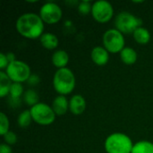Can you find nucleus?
<instances>
[{"instance_id":"28","label":"nucleus","mask_w":153,"mask_h":153,"mask_svg":"<svg viewBox=\"0 0 153 153\" xmlns=\"http://www.w3.org/2000/svg\"><path fill=\"white\" fill-rule=\"evenodd\" d=\"M6 57H7L9 63H12V62L15 61V56H14V54H13V53H7V54H6Z\"/></svg>"},{"instance_id":"11","label":"nucleus","mask_w":153,"mask_h":153,"mask_svg":"<svg viewBox=\"0 0 153 153\" xmlns=\"http://www.w3.org/2000/svg\"><path fill=\"white\" fill-rule=\"evenodd\" d=\"M91 57L92 61L100 66L107 65L109 60L108 51L103 47H95L91 53Z\"/></svg>"},{"instance_id":"10","label":"nucleus","mask_w":153,"mask_h":153,"mask_svg":"<svg viewBox=\"0 0 153 153\" xmlns=\"http://www.w3.org/2000/svg\"><path fill=\"white\" fill-rule=\"evenodd\" d=\"M86 109V100L79 94L74 95L69 100V110L75 116L82 114Z\"/></svg>"},{"instance_id":"22","label":"nucleus","mask_w":153,"mask_h":153,"mask_svg":"<svg viewBox=\"0 0 153 153\" xmlns=\"http://www.w3.org/2000/svg\"><path fill=\"white\" fill-rule=\"evenodd\" d=\"M9 119L6 115L3 112L0 113V134L4 136L7 132H9Z\"/></svg>"},{"instance_id":"20","label":"nucleus","mask_w":153,"mask_h":153,"mask_svg":"<svg viewBox=\"0 0 153 153\" xmlns=\"http://www.w3.org/2000/svg\"><path fill=\"white\" fill-rule=\"evenodd\" d=\"M23 101L27 105L33 107L39 103V95L34 90H27L23 93Z\"/></svg>"},{"instance_id":"21","label":"nucleus","mask_w":153,"mask_h":153,"mask_svg":"<svg viewBox=\"0 0 153 153\" xmlns=\"http://www.w3.org/2000/svg\"><path fill=\"white\" fill-rule=\"evenodd\" d=\"M32 120V117H31V114H30V110H24L22 111L19 116H18V118H17V122H18V125L20 127H27L30 125Z\"/></svg>"},{"instance_id":"4","label":"nucleus","mask_w":153,"mask_h":153,"mask_svg":"<svg viewBox=\"0 0 153 153\" xmlns=\"http://www.w3.org/2000/svg\"><path fill=\"white\" fill-rule=\"evenodd\" d=\"M115 26L123 34L134 33L142 26V20L129 12H121L115 18Z\"/></svg>"},{"instance_id":"24","label":"nucleus","mask_w":153,"mask_h":153,"mask_svg":"<svg viewBox=\"0 0 153 153\" xmlns=\"http://www.w3.org/2000/svg\"><path fill=\"white\" fill-rule=\"evenodd\" d=\"M4 141L8 145H13L17 143V135L13 132L9 131L4 135Z\"/></svg>"},{"instance_id":"16","label":"nucleus","mask_w":153,"mask_h":153,"mask_svg":"<svg viewBox=\"0 0 153 153\" xmlns=\"http://www.w3.org/2000/svg\"><path fill=\"white\" fill-rule=\"evenodd\" d=\"M133 37L134 40L141 45H146L151 40L150 31L146 28L142 26L134 30V32L133 33Z\"/></svg>"},{"instance_id":"2","label":"nucleus","mask_w":153,"mask_h":153,"mask_svg":"<svg viewBox=\"0 0 153 153\" xmlns=\"http://www.w3.org/2000/svg\"><path fill=\"white\" fill-rule=\"evenodd\" d=\"M53 86L59 95L70 94L75 87V77L72 70L67 67L58 69L54 74Z\"/></svg>"},{"instance_id":"26","label":"nucleus","mask_w":153,"mask_h":153,"mask_svg":"<svg viewBox=\"0 0 153 153\" xmlns=\"http://www.w3.org/2000/svg\"><path fill=\"white\" fill-rule=\"evenodd\" d=\"M39 81H40V79H39V77L37 74H31V75L30 76V78L28 79L27 82H28V84H30V86H35V85L39 84Z\"/></svg>"},{"instance_id":"14","label":"nucleus","mask_w":153,"mask_h":153,"mask_svg":"<svg viewBox=\"0 0 153 153\" xmlns=\"http://www.w3.org/2000/svg\"><path fill=\"white\" fill-rule=\"evenodd\" d=\"M39 39H40V43H41L42 47L47 49H49V50L55 49L58 46V39L53 33H50V32L44 33L40 37Z\"/></svg>"},{"instance_id":"5","label":"nucleus","mask_w":153,"mask_h":153,"mask_svg":"<svg viewBox=\"0 0 153 153\" xmlns=\"http://www.w3.org/2000/svg\"><path fill=\"white\" fill-rule=\"evenodd\" d=\"M30 111L32 120L40 126L51 125L56 119V114L52 107L45 103L39 102L35 106L31 107Z\"/></svg>"},{"instance_id":"15","label":"nucleus","mask_w":153,"mask_h":153,"mask_svg":"<svg viewBox=\"0 0 153 153\" xmlns=\"http://www.w3.org/2000/svg\"><path fill=\"white\" fill-rule=\"evenodd\" d=\"M120 58L122 62L127 65H134L137 60V53L133 48H125L120 52Z\"/></svg>"},{"instance_id":"1","label":"nucleus","mask_w":153,"mask_h":153,"mask_svg":"<svg viewBox=\"0 0 153 153\" xmlns=\"http://www.w3.org/2000/svg\"><path fill=\"white\" fill-rule=\"evenodd\" d=\"M16 30L24 38L30 39H40L44 34V22L39 14L26 13L22 14L16 21Z\"/></svg>"},{"instance_id":"23","label":"nucleus","mask_w":153,"mask_h":153,"mask_svg":"<svg viewBox=\"0 0 153 153\" xmlns=\"http://www.w3.org/2000/svg\"><path fill=\"white\" fill-rule=\"evenodd\" d=\"M91 9H92V4L89 1H82L78 6V11L82 15H86L90 13H91Z\"/></svg>"},{"instance_id":"19","label":"nucleus","mask_w":153,"mask_h":153,"mask_svg":"<svg viewBox=\"0 0 153 153\" xmlns=\"http://www.w3.org/2000/svg\"><path fill=\"white\" fill-rule=\"evenodd\" d=\"M23 93V88L22 86L21 83H17V82H13L11 89H10V100L14 102V106H16V102L19 104L20 103V98L22 96V94Z\"/></svg>"},{"instance_id":"12","label":"nucleus","mask_w":153,"mask_h":153,"mask_svg":"<svg viewBox=\"0 0 153 153\" xmlns=\"http://www.w3.org/2000/svg\"><path fill=\"white\" fill-rule=\"evenodd\" d=\"M52 108L56 116H63L69 109V101L67 100L65 96L58 95L53 100Z\"/></svg>"},{"instance_id":"9","label":"nucleus","mask_w":153,"mask_h":153,"mask_svg":"<svg viewBox=\"0 0 153 153\" xmlns=\"http://www.w3.org/2000/svg\"><path fill=\"white\" fill-rule=\"evenodd\" d=\"M39 16L45 23L55 24L62 18V9L56 3L48 2L40 7Z\"/></svg>"},{"instance_id":"25","label":"nucleus","mask_w":153,"mask_h":153,"mask_svg":"<svg viewBox=\"0 0 153 153\" xmlns=\"http://www.w3.org/2000/svg\"><path fill=\"white\" fill-rule=\"evenodd\" d=\"M9 61L6 57V55L4 54V53H1L0 54V69L1 70H4V69H6L7 66L9 65Z\"/></svg>"},{"instance_id":"6","label":"nucleus","mask_w":153,"mask_h":153,"mask_svg":"<svg viewBox=\"0 0 153 153\" xmlns=\"http://www.w3.org/2000/svg\"><path fill=\"white\" fill-rule=\"evenodd\" d=\"M5 73L13 82L17 83L27 82L31 75L30 66L26 63L20 60H15L10 63Z\"/></svg>"},{"instance_id":"27","label":"nucleus","mask_w":153,"mask_h":153,"mask_svg":"<svg viewBox=\"0 0 153 153\" xmlns=\"http://www.w3.org/2000/svg\"><path fill=\"white\" fill-rule=\"evenodd\" d=\"M0 153H13L12 148L6 143H2L0 145Z\"/></svg>"},{"instance_id":"17","label":"nucleus","mask_w":153,"mask_h":153,"mask_svg":"<svg viewBox=\"0 0 153 153\" xmlns=\"http://www.w3.org/2000/svg\"><path fill=\"white\" fill-rule=\"evenodd\" d=\"M12 84L13 82L8 77L6 73L1 71L0 72V97L1 98H4L9 94Z\"/></svg>"},{"instance_id":"18","label":"nucleus","mask_w":153,"mask_h":153,"mask_svg":"<svg viewBox=\"0 0 153 153\" xmlns=\"http://www.w3.org/2000/svg\"><path fill=\"white\" fill-rule=\"evenodd\" d=\"M131 153H153V143L149 141H140L134 144Z\"/></svg>"},{"instance_id":"13","label":"nucleus","mask_w":153,"mask_h":153,"mask_svg":"<svg viewBox=\"0 0 153 153\" xmlns=\"http://www.w3.org/2000/svg\"><path fill=\"white\" fill-rule=\"evenodd\" d=\"M69 62V56L65 50H56L52 55V64L58 69L65 68Z\"/></svg>"},{"instance_id":"8","label":"nucleus","mask_w":153,"mask_h":153,"mask_svg":"<svg viewBox=\"0 0 153 153\" xmlns=\"http://www.w3.org/2000/svg\"><path fill=\"white\" fill-rule=\"evenodd\" d=\"M91 15L96 22L100 23H106L113 18V6L109 2L105 0L96 1L92 4Z\"/></svg>"},{"instance_id":"3","label":"nucleus","mask_w":153,"mask_h":153,"mask_svg":"<svg viewBox=\"0 0 153 153\" xmlns=\"http://www.w3.org/2000/svg\"><path fill=\"white\" fill-rule=\"evenodd\" d=\"M107 153H131L134 144L131 138L122 133H114L105 141Z\"/></svg>"},{"instance_id":"7","label":"nucleus","mask_w":153,"mask_h":153,"mask_svg":"<svg viewBox=\"0 0 153 153\" xmlns=\"http://www.w3.org/2000/svg\"><path fill=\"white\" fill-rule=\"evenodd\" d=\"M103 45L108 53H120L125 47V38L117 29L108 30L103 35Z\"/></svg>"}]
</instances>
